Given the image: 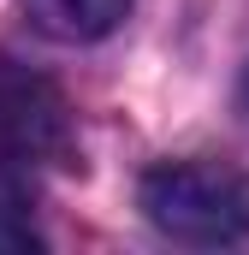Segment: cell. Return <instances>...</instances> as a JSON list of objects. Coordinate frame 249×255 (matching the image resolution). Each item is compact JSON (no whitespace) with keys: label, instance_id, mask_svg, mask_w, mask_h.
<instances>
[{"label":"cell","instance_id":"6da1fadb","mask_svg":"<svg viewBox=\"0 0 249 255\" xmlns=\"http://www.w3.org/2000/svg\"><path fill=\"white\" fill-rule=\"evenodd\" d=\"M142 214L178 244H244L249 238V172L220 160H160L142 172Z\"/></svg>","mask_w":249,"mask_h":255},{"label":"cell","instance_id":"5b68a950","mask_svg":"<svg viewBox=\"0 0 249 255\" xmlns=\"http://www.w3.org/2000/svg\"><path fill=\"white\" fill-rule=\"evenodd\" d=\"M244 107H249V77H244Z\"/></svg>","mask_w":249,"mask_h":255},{"label":"cell","instance_id":"3957f363","mask_svg":"<svg viewBox=\"0 0 249 255\" xmlns=\"http://www.w3.org/2000/svg\"><path fill=\"white\" fill-rule=\"evenodd\" d=\"M130 0H24V18L48 42H101L119 30Z\"/></svg>","mask_w":249,"mask_h":255},{"label":"cell","instance_id":"277c9868","mask_svg":"<svg viewBox=\"0 0 249 255\" xmlns=\"http://www.w3.org/2000/svg\"><path fill=\"white\" fill-rule=\"evenodd\" d=\"M0 250H42V232L30 226V208L18 190H0Z\"/></svg>","mask_w":249,"mask_h":255},{"label":"cell","instance_id":"7a4b0ae2","mask_svg":"<svg viewBox=\"0 0 249 255\" xmlns=\"http://www.w3.org/2000/svg\"><path fill=\"white\" fill-rule=\"evenodd\" d=\"M71 142V107L60 83L36 65L0 54V172H24L65 154Z\"/></svg>","mask_w":249,"mask_h":255}]
</instances>
